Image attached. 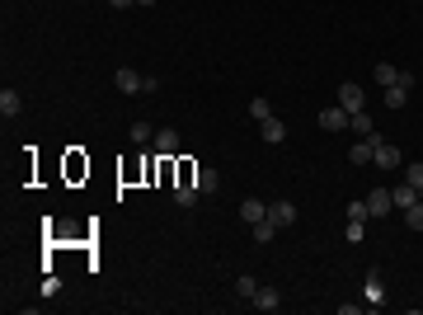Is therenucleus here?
Listing matches in <instances>:
<instances>
[{
    "instance_id": "f257e3e1",
    "label": "nucleus",
    "mask_w": 423,
    "mask_h": 315,
    "mask_svg": "<svg viewBox=\"0 0 423 315\" xmlns=\"http://www.w3.org/2000/svg\"><path fill=\"white\" fill-rule=\"evenodd\" d=\"M371 165H381V170H400L404 165V156H400V146H391L386 136L376 141V156H371Z\"/></svg>"
},
{
    "instance_id": "f03ea898",
    "label": "nucleus",
    "mask_w": 423,
    "mask_h": 315,
    "mask_svg": "<svg viewBox=\"0 0 423 315\" xmlns=\"http://www.w3.org/2000/svg\"><path fill=\"white\" fill-rule=\"evenodd\" d=\"M339 104H344L348 113L367 108V94H362V85H353V80H344V85H339Z\"/></svg>"
},
{
    "instance_id": "7ed1b4c3",
    "label": "nucleus",
    "mask_w": 423,
    "mask_h": 315,
    "mask_svg": "<svg viewBox=\"0 0 423 315\" xmlns=\"http://www.w3.org/2000/svg\"><path fill=\"white\" fill-rule=\"evenodd\" d=\"M348 118H353V113H348L344 104H334V108H324V113H320V128H324V132H344Z\"/></svg>"
},
{
    "instance_id": "20e7f679",
    "label": "nucleus",
    "mask_w": 423,
    "mask_h": 315,
    "mask_svg": "<svg viewBox=\"0 0 423 315\" xmlns=\"http://www.w3.org/2000/svg\"><path fill=\"white\" fill-rule=\"evenodd\" d=\"M259 136H264L268 146H282V141H287V123H282V118H264V123H259Z\"/></svg>"
},
{
    "instance_id": "39448f33",
    "label": "nucleus",
    "mask_w": 423,
    "mask_h": 315,
    "mask_svg": "<svg viewBox=\"0 0 423 315\" xmlns=\"http://www.w3.org/2000/svg\"><path fill=\"white\" fill-rule=\"evenodd\" d=\"M151 146H156V151H160L165 160H169V156H179V132H174V128H160Z\"/></svg>"
},
{
    "instance_id": "423d86ee",
    "label": "nucleus",
    "mask_w": 423,
    "mask_h": 315,
    "mask_svg": "<svg viewBox=\"0 0 423 315\" xmlns=\"http://www.w3.org/2000/svg\"><path fill=\"white\" fill-rule=\"evenodd\" d=\"M264 216H268V203H259V198H245V203H240V221H245V226H259Z\"/></svg>"
},
{
    "instance_id": "0eeeda50",
    "label": "nucleus",
    "mask_w": 423,
    "mask_h": 315,
    "mask_svg": "<svg viewBox=\"0 0 423 315\" xmlns=\"http://www.w3.org/2000/svg\"><path fill=\"white\" fill-rule=\"evenodd\" d=\"M367 212H371V216L395 212V203H391V188H371V193H367Z\"/></svg>"
},
{
    "instance_id": "6e6552de",
    "label": "nucleus",
    "mask_w": 423,
    "mask_h": 315,
    "mask_svg": "<svg viewBox=\"0 0 423 315\" xmlns=\"http://www.w3.org/2000/svg\"><path fill=\"white\" fill-rule=\"evenodd\" d=\"M268 221L282 231V226H291L296 221V203H268Z\"/></svg>"
},
{
    "instance_id": "1a4fd4ad",
    "label": "nucleus",
    "mask_w": 423,
    "mask_h": 315,
    "mask_svg": "<svg viewBox=\"0 0 423 315\" xmlns=\"http://www.w3.org/2000/svg\"><path fill=\"white\" fill-rule=\"evenodd\" d=\"M113 85H118V90H123V94H141V85H146V76H136L132 66H123V71H118V76H113Z\"/></svg>"
},
{
    "instance_id": "9d476101",
    "label": "nucleus",
    "mask_w": 423,
    "mask_h": 315,
    "mask_svg": "<svg viewBox=\"0 0 423 315\" xmlns=\"http://www.w3.org/2000/svg\"><path fill=\"white\" fill-rule=\"evenodd\" d=\"M0 113H5V118H19V113H24V99H19V90H10V85L0 90Z\"/></svg>"
},
{
    "instance_id": "9b49d317",
    "label": "nucleus",
    "mask_w": 423,
    "mask_h": 315,
    "mask_svg": "<svg viewBox=\"0 0 423 315\" xmlns=\"http://www.w3.org/2000/svg\"><path fill=\"white\" fill-rule=\"evenodd\" d=\"M371 76H376V85H381V90H391V85H400V80H404V71H400V66H391V61H381Z\"/></svg>"
},
{
    "instance_id": "f8f14e48",
    "label": "nucleus",
    "mask_w": 423,
    "mask_h": 315,
    "mask_svg": "<svg viewBox=\"0 0 423 315\" xmlns=\"http://www.w3.org/2000/svg\"><path fill=\"white\" fill-rule=\"evenodd\" d=\"M371 156H376V146L367 136H358V146H348V165H371Z\"/></svg>"
},
{
    "instance_id": "ddd939ff",
    "label": "nucleus",
    "mask_w": 423,
    "mask_h": 315,
    "mask_svg": "<svg viewBox=\"0 0 423 315\" xmlns=\"http://www.w3.org/2000/svg\"><path fill=\"white\" fill-rule=\"evenodd\" d=\"M193 184H198V193H216V188H221V174L203 165V170H193Z\"/></svg>"
},
{
    "instance_id": "4468645a",
    "label": "nucleus",
    "mask_w": 423,
    "mask_h": 315,
    "mask_svg": "<svg viewBox=\"0 0 423 315\" xmlns=\"http://www.w3.org/2000/svg\"><path fill=\"white\" fill-rule=\"evenodd\" d=\"M391 203H395V212L414 207V203H419V188H414V184H400V188H391Z\"/></svg>"
},
{
    "instance_id": "2eb2a0df",
    "label": "nucleus",
    "mask_w": 423,
    "mask_h": 315,
    "mask_svg": "<svg viewBox=\"0 0 423 315\" xmlns=\"http://www.w3.org/2000/svg\"><path fill=\"white\" fill-rule=\"evenodd\" d=\"M254 306H259V311H278V306H282L278 287H259V292H254Z\"/></svg>"
},
{
    "instance_id": "dca6fc26",
    "label": "nucleus",
    "mask_w": 423,
    "mask_h": 315,
    "mask_svg": "<svg viewBox=\"0 0 423 315\" xmlns=\"http://www.w3.org/2000/svg\"><path fill=\"white\" fill-rule=\"evenodd\" d=\"M409 104V85H391L386 90V108H404Z\"/></svg>"
},
{
    "instance_id": "f3484780",
    "label": "nucleus",
    "mask_w": 423,
    "mask_h": 315,
    "mask_svg": "<svg viewBox=\"0 0 423 315\" xmlns=\"http://www.w3.org/2000/svg\"><path fill=\"white\" fill-rule=\"evenodd\" d=\"M174 203H179V207H193V203H198V184H193V179L179 184V188H174Z\"/></svg>"
},
{
    "instance_id": "a211bd4d",
    "label": "nucleus",
    "mask_w": 423,
    "mask_h": 315,
    "mask_svg": "<svg viewBox=\"0 0 423 315\" xmlns=\"http://www.w3.org/2000/svg\"><path fill=\"white\" fill-rule=\"evenodd\" d=\"M348 123H353V132H358V136H371V132H376V128H371V113H367V108H358Z\"/></svg>"
},
{
    "instance_id": "6ab92c4d",
    "label": "nucleus",
    "mask_w": 423,
    "mask_h": 315,
    "mask_svg": "<svg viewBox=\"0 0 423 315\" xmlns=\"http://www.w3.org/2000/svg\"><path fill=\"white\" fill-rule=\"evenodd\" d=\"M254 292H259V283H254L249 273H240V278H236V296H245V301H254Z\"/></svg>"
},
{
    "instance_id": "aec40b11",
    "label": "nucleus",
    "mask_w": 423,
    "mask_h": 315,
    "mask_svg": "<svg viewBox=\"0 0 423 315\" xmlns=\"http://www.w3.org/2000/svg\"><path fill=\"white\" fill-rule=\"evenodd\" d=\"M132 141H136V146L156 141V128H151V123H132Z\"/></svg>"
},
{
    "instance_id": "412c9836",
    "label": "nucleus",
    "mask_w": 423,
    "mask_h": 315,
    "mask_svg": "<svg viewBox=\"0 0 423 315\" xmlns=\"http://www.w3.org/2000/svg\"><path fill=\"white\" fill-rule=\"evenodd\" d=\"M404 226H409V231H423V203L404 207Z\"/></svg>"
},
{
    "instance_id": "4be33fe9",
    "label": "nucleus",
    "mask_w": 423,
    "mask_h": 315,
    "mask_svg": "<svg viewBox=\"0 0 423 315\" xmlns=\"http://www.w3.org/2000/svg\"><path fill=\"white\" fill-rule=\"evenodd\" d=\"M348 221H371V212H367V198L348 203Z\"/></svg>"
},
{
    "instance_id": "5701e85b",
    "label": "nucleus",
    "mask_w": 423,
    "mask_h": 315,
    "mask_svg": "<svg viewBox=\"0 0 423 315\" xmlns=\"http://www.w3.org/2000/svg\"><path fill=\"white\" fill-rule=\"evenodd\" d=\"M249 118H254V123H264V118H273V108H268V99H249Z\"/></svg>"
},
{
    "instance_id": "b1692460",
    "label": "nucleus",
    "mask_w": 423,
    "mask_h": 315,
    "mask_svg": "<svg viewBox=\"0 0 423 315\" xmlns=\"http://www.w3.org/2000/svg\"><path fill=\"white\" fill-rule=\"evenodd\" d=\"M273 236H278V226H273V221H268V216H264V221L254 226V240H259V245H268V240H273Z\"/></svg>"
},
{
    "instance_id": "393cba45",
    "label": "nucleus",
    "mask_w": 423,
    "mask_h": 315,
    "mask_svg": "<svg viewBox=\"0 0 423 315\" xmlns=\"http://www.w3.org/2000/svg\"><path fill=\"white\" fill-rule=\"evenodd\" d=\"M404 184L423 188V165H404Z\"/></svg>"
},
{
    "instance_id": "a878e982",
    "label": "nucleus",
    "mask_w": 423,
    "mask_h": 315,
    "mask_svg": "<svg viewBox=\"0 0 423 315\" xmlns=\"http://www.w3.org/2000/svg\"><path fill=\"white\" fill-rule=\"evenodd\" d=\"M367 236V221H348V240H353V245H358V240Z\"/></svg>"
},
{
    "instance_id": "bb28decb",
    "label": "nucleus",
    "mask_w": 423,
    "mask_h": 315,
    "mask_svg": "<svg viewBox=\"0 0 423 315\" xmlns=\"http://www.w3.org/2000/svg\"><path fill=\"white\" fill-rule=\"evenodd\" d=\"M367 301H371V306H381V283H376V278H367Z\"/></svg>"
},
{
    "instance_id": "cd10ccee",
    "label": "nucleus",
    "mask_w": 423,
    "mask_h": 315,
    "mask_svg": "<svg viewBox=\"0 0 423 315\" xmlns=\"http://www.w3.org/2000/svg\"><path fill=\"white\" fill-rule=\"evenodd\" d=\"M108 5H118V10H127V5H136V0H108Z\"/></svg>"
},
{
    "instance_id": "c85d7f7f",
    "label": "nucleus",
    "mask_w": 423,
    "mask_h": 315,
    "mask_svg": "<svg viewBox=\"0 0 423 315\" xmlns=\"http://www.w3.org/2000/svg\"><path fill=\"white\" fill-rule=\"evenodd\" d=\"M136 5H156V0H136Z\"/></svg>"
}]
</instances>
